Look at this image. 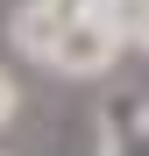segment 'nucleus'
Here are the masks:
<instances>
[{
    "instance_id": "obj_1",
    "label": "nucleus",
    "mask_w": 149,
    "mask_h": 156,
    "mask_svg": "<svg viewBox=\"0 0 149 156\" xmlns=\"http://www.w3.org/2000/svg\"><path fill=\"white\" fill-rule=\"evenodd\" d=\"M121 36L114 29V14H64V29H57V50H50V71H71V78H92V71H107L121 57Z\"/></svg>"
},
{
    "instance_id": "obj_2",
    "label": "nucleus",
    "mask_w": 149,
    "mask_h": 156,
    "mask_svg": "<svg viewBox=\"0 0 149 156\" xmlns=\"http://www.w3.org/2000/svg\"><path fill=\"white\" fill-rule=\"evenodd\" d=\"M57 29H64V7H57V0H29V7H14V43L29 50L36 64H50Z\"/></svg>"
},
{
    "instance_id": "obj_3",
    "label": "nucleus",
    "mask_w": 149,
    "mask_h": 156,
    "mask_svg": "<svg viewBox=\"0 0 149 156\" xmlns=\"http://www.w3.org/2000/svg\"><path fill=\"white\" fill-rule=\"evenodd\" d=\"M14 107H21V92H14V78H7V71H0V128L14 121Z\"/></svg>"
},
{
    "instance_id": "obj_4",
    "label": "nucleus",
    "mask_w": 149,
    "mask_h": 156,
    "mask_svg": "<svg viewBox=\"0 0 149 156\" xmlns=\"http://www.w3.org/2000/svg\"><path fill=\"white\" fill-rule=\"evenodd\" d=\"M57 7H64V14H107L114 0H57Z\"/></svg>"
},
{
    "instance_id": "obj_5",
    "label": "nucleus",
    "mask_w": 149,
    "mask_h": 156,
    "mask_svg": "<svg viewBox=\"0 0 149 156\" xmlns=\"http://www.w3.org/2000/svg\"><path fill=\"white\" fill-rule=\"evenodd\" d=\"M128 36H135V43L149 50V0H142V7H135V29H128Z\"/></svg>"
}]
</instances>
